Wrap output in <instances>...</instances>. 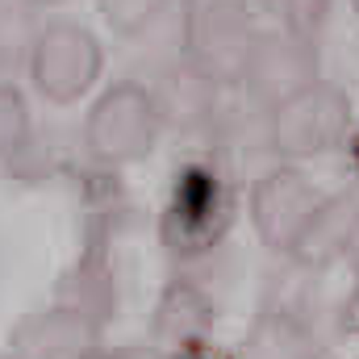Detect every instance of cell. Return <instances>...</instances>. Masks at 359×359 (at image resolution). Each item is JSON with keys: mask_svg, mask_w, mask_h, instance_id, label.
Wrapping results in <instances>:
<instances>
[{"mask_svg": "<svg viewBox=\"0 0 359 359\" xmlns=\"http://www.w3.org/2000/svg\"><path fill=\"white\" fill-rule=\"evenodd\" d=\"M243 80L259 92L264 100L280 104L288 100L292 92L309 88L318 80V63H313V50L309 42H297V38H259L247 67H243Z\"/></svg>", "mask_w": 359, "mask_h": 359, "instance_id": "cell-5", "label": "cell"}, {"mask_svg": "<svg viewBox=\"0 0 359 359\" xmlns=\"http://www.w3.org/2000/svg\"><path fill=\"white\" fill-rule=\"evenodd\" d=\"M104 50L76 21H55L29 42V80L50 104H76L100 80Z\"/></svg>", "mask_w": 359, "mask_h": 359, "instance_id": "cell-2", "label": "cell"}, {"mask_svg": "<svg viewBox=\"0 0 359 359\" xmlns=\"http://www.w3.org/2000/svg\"><path fill=\"white\" fill-rule=\"evenodd\" d=\"M159 100L138 84H117L92 104L84 121V147L104 168H130L147 159L159 142Z\"/></svg>", "mask_w": 359, "mask_h": 359, "instance_id": "cell-1", "label": "cell"}, {"mask_svg": "<svg viewBox=\"0 0 359 359\" xmlns=\"http://www.w3.org/2000/svg\"><path fill=\"white\" fill-rule=\"evenodd\" d=\"M163 0H100V13L104 21L117 29V34H138L147 29L155 17H159Z\"/></svg>", "mask_w": 359, "mask_h": 359, "instance_id": "cell-9", "label": "cell"}, {"mask_svg": "<svg viewBox=\"0 0 359 359\" xmlns=\"http://www.w3.org/2000/svg\"><path fill=\"white\" fill-rule=\"evenodd\" d=\"M29 138V104L13 84H0V163L13 159Z\"/></svg>", "mask_w": 359, "mask_h": 359, "instance_id": "cell-7", "label": "cell"}, {"mask_svg": "<svg viewBox=\"0 0 359 359\" xmlns=\"http://www.w3.org/2000/svg\"><path fill=\"white\" fill-rule=\"evenodd\" d=\"M255 29H251V17L238 0H209L196 17H192V34H188V46H192V59L201 63L205 76L213 80H230V76H243L251 50H255Z\"/></svg>", "mask_w": 359, "mask_h": 359, "instance_id": "cell-4", "label": "cell"}, {"mask_svg": "<svg viewBox=\"0 0 359 359\" xmlns=\"http://www.w3.org/2000/svg\"><path fill=\"white\" fill-rule=\"evenodd\" d=\"M313 205H318V192L309 188V180L301 176L297 168H276L255 188V217L268 230L276 222H301V217H309Z\"/></svg>", "mask_w": 359, "mask_h": 359, "instance_id": "cell-6", "label": "cell"}, {"mask_svg": "<svg viewBox=\"0 0 359 359\" xmlns=\"http://www.w3.org/2000/svg\"><path fill=\"white\" fill-rule=\"evenodd\" d=\"M347 117H351L347 92L313 80L309 88L292 92L288 100L271 104V142L288 159H309V155L330 151L343 138Z\"/></svg>", "mask_w": 359, "mask_h": 359, "instance_id": "cell-3", "label": "cell"}, {"mask_svg": "<svg viewBox=\"0 0 359 359\" xmlns=\"http://www.w3.org/2000/svg\"><path fill=\"white\" fill-rule=\"evenodd\" d=\"M276 8H280V21H284V34H288V38L313 42L318 29L326 25L330 0H276Z\"/></svg>", "mask_w": 359, "mask_h": 359, "instance_id": "cell-8", "label": "cell"}, {"mask_svg": "<svg viewBox=\"0 0 359 359\" xmlns=\"http://www.w3.org/2000/svg\"><path fill=\"white\" fill-rule=\"evenodd\" d=\"M29 4H59V0H29Z\"/></svg>", "mask_w": 359, "mask_h": 359, "instance_id": "cell-10", "label": "cell"}, {"mask_svg": "<svg viewBox=\"0 0 359 359\" xmlns=\"http://www.w3.org/2000/svg\"><path fill=\"white\" fill-rule=\"evenodd\" d=\"M351 4H355V13H359V0H351Z\"/></svg>", "mask_w": 359, "mask_h": 359, "instance_id": "cell-11", "label": "cell"}]
</instances>
